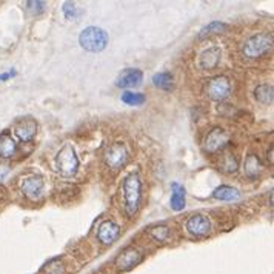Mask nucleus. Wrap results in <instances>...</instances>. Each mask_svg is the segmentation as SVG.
Masks as SVG:
<instances>
[{
    "instance_id": "20",
    "label": "nucleus",
    "mask_w": 274,
    "mask_h": 274,
    "mask_svg": "<svg viewBox=\"0 0 274 274\" xmlns=\"http://www.w3.org/2000/svg\"><path fill=\"white\" fill-rule=\"evenodd\" d=\"M254 97L256 101L262 105H271L272 99H274V91H272V85H259L254 89Z\"/></svg>"
},
{
    "instance_id": "15",
    "label": "nucleus",
    "mask_w": 274,
    "mask_h": 274,
    "mask_svg": "<svg viewBox=\"0 0 274 274\" xmlns=\"http://www.w3.org/2000/svg\"><path fill=\"white\" fill-rule=\"evenodd\" d=\"M171 188H172V193H171V199H169V205H171V210L172 211H182L187 205V191L182 185L176 184V182H172L171 184Z\"/></svg>"
},
{
    "instance_id": "24",
    "label": "nucleus",
    "mask_w": 274,
    "mask_h": 274,
    "mask_svg": "<svg viewBox=\"0 0 274 274\" xmlns=\"http://www.w3.org/2000/svg\"><path fill=\"white\" fill-rule=\"evenodd\" d=\"M62 10H63L65 17L69 19V20H76V19L82 14V10H79V8L76 7V4H72V2H65Z\"/></svg>"
},
{
    "instance_id": "6",
    "label": "nucleus",
    "mask_w": 274,
    "mask_h": 274,
    "mask_svg": "<svg viewBox=\"0 0 274 274\" xmlns=\"http://www.w3.org/2000/svg\"><path fill=\"white\" fill-rule=\"evenodd\" d=\"M205 91H207L208 97L216 102L225 101L231 93V82L227 76H216L208 80Z\"/></svg>"
},
{
    "instance_id": "10",
    "label": "nucleus",
    "mask_w": 274,
    "mask_h": 274,
    "mask_svg": "<svg viewBox=\"0 0 274 274\" xmlns=\"http://www.w3.org/2000/svg\"><path fill=\"white\" fill-rule=\"evenodd\" d=\"M142 260V254L133 246L125 248L116 259V266L119 271H130L133 269L136 265H139Z\"/></svg>"
},
{
    "instance_id": "28",
    "label": "nucleus",
    "mask_w": 274,
    "mask_h": 274,
    "mask_svg": "<svg viewBox=\"0 0 274 274\" xmlns=\"http://www.w3.org/2000/svg\"><path fill=\"white\" fill-rule=\"evenodd\" d=\"M16 71L13 69V71H10V72H5V74H0V82H5V80H10L11 77H14L16 76Z\"/></svg>"
},
{
    "instance_id": "23",
    "label": "nucleus",
    "mask_w": 274,
    "mask_h": 274,
    "mask_svg": "<svg viewBox=\"0 0 274 274\" xmlns=\"http://www.w3.org/2000/svg\"><path fill=\"white\" fill-rule=\"evenodd\" d=\"M220 169L225 172H236L239 169V160L234 154H227L220 162Z\"/></svg>"
},
{
    "instance_id": "25",
    "label": "nucleus",
    "mask_w": 274,
    "mask_h": 274,
    "mask_svg": "<svg viewBox=\"0 0 274 274\" xmlns=\"http://www.w3.org/2000/svg\"><path fill=\"white\" fill-rule=\"evenodd\" d=\"M149 233H151V236H153L156 240H159V242H165V240H168V237H169V228L165 227V225L154 227V228L149 230Z\"/></svg>"
},
{
    "instance_id": "12",
    "label": "nucleus",
    "mask_w": 274,
    "mask_h": 274,
    "mask_svg": "<svg viewBox=\"0 0 274 274\" xmlns=\"http://www.w3.org/2000/svg\"><path fill=\"white\" fill-rule=\"evenodd\" d=\"M143 80V72L139 68H127L120 72L116 85L119 88H137Z\"/></svg>"
},
{
    "instance_id": "8",
    "label": "nucleus",
    "mask_w": 274,
    "mask_h": 274,
    "mask_svg": "<svg viewBox=\"0 0 274 274\" xmlns=\"http://www.w3.org/2000/svg\"><path fill=\"white\" fill-rule=\"evenodd\" d=\"M185 227L190 234H193L196 237H204V236L210 234V231H211V220L205 214H196L187 220Z\"/></svg>"
},
{
    "instance_id": "4",
    "label": "nucleus",
    "mask_w": 274,
    "mask_h": 274,
    "mask_svg": "<svg viewBox=\"0 0 274 274\" xmlns=\"http://www.w3.org/2000/svg\"><path fill=\"white\" fill-rule=\"evenodd\" d=\"M79 157L71 145H63L56 157V166L63 176H72L79 169Z\"/></svg>"
},
{
    "instance_id": "21",
    "label": "nucleus",
    "mask_w": 274,
    "mask_h": 274,
    "mask_svg": "<svg viewBox=\"0 0 274 274\" xmlns=\"http://www.w3.org/2000/svg\"><path fill=\"white\" fill-rule=\"evenodd\" d=\"M146 101L145 94L142 93H133V91H125L122 94V102L130 107H139Z\"/></svg>"
},
{
    "instance_id": "17",
    "label": "nucleus",
    "mask_w": 274,
    "mask_h": 274,
    "mask_svg": "<svg viewBox=\"0 0 274 274\" xmlns=\"http://www.w3.org/2000/svg\"><path fill=\"white\" fill-rule=\"evenodd\" d=\"M17 145L13 140V137L8 133L0 134V157L2 159H10L16 154Z\"/></svg>"
},
{
    "instance_id": "18",
    "label": "nucleus",
    "mask_w": 274,
    "mask_h": 274,
    "mask_svg": "<svg viewBox=\"0 0 274 274\" xmlns=\"http://www.w3.org/2000/svg\"><path fill=\"white\" fill-rule=\"evenodd\" d=\"M213 197L217 201H236L240 197V191L230 185H220L213 191Z\"/></svg>"
},
{
    "instance_id": "22",
    "label": "nucleus",
    "mask_w": 274,
    "mask_h": 274,
    "mask_svg": "<svg viewBox=\"0 0 274 274\" xmlns=\"http://www.w3.org/2000/svg\"><path fill=\"white\" fill-rule=\"evenodd\" d=\"M228 30V25L223 22H211L207 27L202 28V31L199 33V37H208L211 34H217V33H223Z\"/></svg>"
},
{
    "instance_id": "9",
    "label": "nucleus",
    "mask_w": 274,
    "mask_h": 274,
    "mask_svg": "<svg viewBox=\"0 0 274 274\" xmlns=\"http://www.w3.org/2000/svg\"><path fill=\"white\" fill-rule=\"evenodd\" d=\"M120 236V227L117 225L116 222L113 220H105L102 222L101 225H99V230H97V239L102 245H113Z\"/></svg>"
},
{
    "instance_id": "13",
    "label": "nucleus",
    "mask_w": 274,
    "mask_h": 274,
    "mask_svg": "<svg viewBox=\"0 0 274 274\" xmlns=\"http://www.w3.org/2000/svg\"><path fill=\"white\" fill-rule=\"evenodd\" d=\"M43 177L39 176V174H33V176H28L25 177L23 182H22V191L23 194L27 196L31 201H36L39 199V196L42 194V190H43Z\"/></svg>"
},
{
    "instance_id": "1",
    "label": "nucleus",
    "mask_w": 274,
    "mask_h": 274,
    "mask_svg": "<svg viewBox=\"0 0 274 274\" xmlns=\"http://www.w3.org/2000/svg\"><path fill=\"white\" fill-rule=\"evenodd\" d=\"M123 207L128 217H134L142 204V180L137 172H131L125 177L122 185Z\"/></svg>"
},
{
    "instance_id": "14",
    "label": "nucleus",
    "mask_w": 274,
    "mask_h": 274,
    "mask_svg": "<svg viewBox=\"0 0 274 274\" xmlns=\"http://www.w3.org/2000/svg\"><path fill=\"white\" fill-rule=\"evenodd\" d=\"M220 59H222V51L219 46L207 48L199 56V66L202 69H214L220 63Z\"/></svg>"
},
{
    "instance_id": "5",
    "label": "nucleus",
    "mask_w": 274,
    "mask_h": 274,
    "mask_svg": "<svg viewBox=\"0 0 274 274\" xmlns=\"http://www.w3.org/2000/svg\"><path fill=\"white\" fill-rule=\"evenodd\" d=\"M228 145H230V134L223 128L216 127L207 134L204 142V149L208 154H216L222 151V149H225Z\"/></svg>"
},
{
    "instance_id": "26",
    "label": "nucleus",
    "mask_w": 274,
    "mask_h": 274,
    "mask_svg": "<svg viewBox=\"0 0 274 274\" xmlns=\"http://www.w3.org/2000/svg\"><path fill=\"white\" fill-rule=\"evenodd\" d=\"M27 7H28V10L33 14H42L46 10V4L45 2H39V0H36V2H27Z\"/></svg>"
},
{
    "instance_id": "19",
    "label": "nucleus",
    "mask_w": 274,
    "mask_h": 274,
    "mask_svg": "<svg viewBox=\"0 0 274 274\" xmlns=\"http://www.w3.org/2000/svg\"><path fill=\"white\" fill-rule=\"evenodd\" d=\"M153 83H154V86H157L163 91H172L174 89V77H172V74L168 71H162V72L154 74Z\"/></svg>"
},
{
    "instance_id": "16",
    "label": "nucleus",
    "mask_w": 274,
    "mask_h": 274,
    "mask_svg": "<svg viewBox=\"0 0 274 274\" xmlns=\"http://www.w3.org/2000/svg\"><path fill=\"white\" fill-rule=\"evenodd\" d=\"M243 169H245V174H246L248 179H256V177L260 176V172H262V162L257 157V154L250 153V154L246 156Z\"/></svg>"
},
{
    "instance_id": "3",
    "label": "nucleus",
    "mask_w": 274,
    "mask_h": 274,
    "mask_svg": "<svg viewBox=\"0 0 274 274\" xmlns=\"http://www.w3.org/2000/svg\"><path fill=\"white\" fill-rule=\"evenodd\" d=\"M272 48L271 33H257L251 36L243 45V56L246 59H260Z\"/></svg>"
},
{
    "instance_id": "7",
    "label": "nucleus",
    "mask_w": 274,
    "mask_h": 274,
    "mask_svg": "<svg viewBox=\"0 0 274 274\" xmlns=\"http://www.w3.org/2000/svg\"><path fill=\"white\" fill-rule=\"evenodd\" d=\"M128 160V149L123 143H113L105 151V163L111 169H120Z\"/></svg>"
},
{
    "instance_id": "27",
    "label": "nucleus",
    "mask_w": 274,
    "mask_h": 274,
    "mask_svg": "<svg viewBox=\"0 0 274 274\" xmlns=\"http://www.w3.org/2000/svg\"><path fill=\"white\" fill-rule=\"evenodd\" d=\"M10 172H11V168H10L7 163L0 162V184L5 182V179L10 176Z\"/></svg>"
},
{
    "instance_id": "2",
    "label": "nucleus",
    "mask_w": 274,
    "mask_h": 274,
    "mask_svg": "<svg viewBox=\"0 0 274 274\" xmlns=\"http://www.w3.org/2000/svg\"><path fill=\"white\" fill-rule=\"evenodd\" d=\"M108 34L105 30L99 27H86L80 36H79V43L83 49L89 53H101L108 46Z\"/></svg>"
},
{
    "instance_id": "11",
    "label": "nucleus",
    "mask_w": 274,
    "mask_h": 274,
    "mask_svg": "<svg viewBox=\"0 0 274 274\" xmlns=\"http://www.w3.org/2000/svg\"><path fill=\"white\" fill-rule=\"evenodd\" d=\"M14 133L17 136L19 140L28 143L31 142L34 137H36V133H37V122L31 117H27V119H22L17 122V125L14 128Z\"/></svg>"
}]
</instances>
